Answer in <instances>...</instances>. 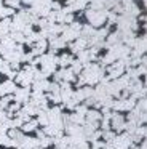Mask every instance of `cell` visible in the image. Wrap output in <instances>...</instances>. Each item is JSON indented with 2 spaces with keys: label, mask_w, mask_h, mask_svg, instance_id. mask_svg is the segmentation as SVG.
Here are the masks:
<instances>
[{
  "label": "cell",
  "mask_w": 147,
  "mask_h": 149,
  "mask_svg": "<svg viewBox=\"0 0 147 149\" xmlns=\"http://www.w3.org/2000/svg\"><path fill=\"white\" fill-rule=\"evenodd\" d=\"M86 18H88L89 24L91 26H101V24L105 23V19H107V11L104 10H89L86 11Z\"/></svg>",
  "instance_id": "obj_1"
},
{
  "label": "cell",
  "mask_w": 147,
  "mask_h": 149,
  "mask_svg": "<svg viewBox=\"0 0 147 149\" xmlns=\"http://www.w3.org/2000/svg\"><path fill=\"white\" fill-rule=\"evenodd\" d=\"M112 144H114V149H128L131 146V136L126 135V133H123L120 136H114Z\"/></svg>",
  "instance_id": "obj_2"
},
{
  "label": "cell",
  "mask_w": 147,
  "mask_h": 149,
  "mask_svg": "<svg viewBox=\"0 0 147 149\" xmlns=\"http://www.w3.org/2000/svg\"><path fill=\"white\" fill-rule=\"evenodd\" d=\"M110 127L115 130H125V117L118 112L112 114L110 116Z\"/></svg>",
  "instance_id": "obj_3"
},
{
  "label": "cell",
  "mask_w": 147,
  "mask_h": 149,
  "mask_svg": "<svg viewBox=\"0 0 147 149\" xmlns=\"http://www.w3.org/2000/svg\"><path fill=\"white\" fill-rule=\"evenodd\" d=\"M13 93H15L16 103H27V101L31 100V91H29L27 88H16Z\"/></svg>",
  "instance_id": "obj_4"
},
{
  "label": "cell",
  "mask_w": 147,
  "mask_h": 149,
  "mask_svg": "<svg viewBox=\"0 0 147 149\" xmlns=\"http://www.w3.org/2000/svg\"><path fill=\"white\" fill-rule=\"evenodd\" d=\"M15 90H16V85H15V82H11V80H6L5 84L0 85V95H2V96L11 95Z\"/></svg>",
  "instance_id": "obj_5"
},
{
  "label": "cell",
  "mask_w": 147,
  "mask_h": 149,
  "mask_svg": "<svg viewBox=\"0 0 147 149\" xmlns=\"http://www.w3.org/2000/svg\"><path fill=\"white\" fill-rule=\"evenodd\" d=\"M86 122H98V120L102 119L101 112H98L96 109H91V111H86Z\"/></svg>",
  "instance_id": "obj_6"
},
{
  "label": "cell",
  "mask_w": 147,
  "mask_h": 149,
  "mask_svg": "<svg viewBox=\"0 0 147 149\" xmlns=\"http://www.w3.org/2000/svg\"><path fill=\"white\" fill-rule=\"evenodd\" d=\"M37 125H38L37 120H27V123H22L21 125V130L26 133H29V132H34V130L37 128Z\"/></svg>",
  "instance_id": "obj_7"
},
{
  "label": "cell",
  "mask_w": 147,
  "mask_h": 149,
  "mask_svg": "<svg viewBox=\"0 0 147 149\" xmlns=\"http://www.w3.org/2000/svg\"><path fill=\"white\" fill-rule=\"evenodd\" d=\"M120 40H121V34L120 32H114V34H110L109 36V39H107V45H117V43H120Z\"/></svg>",
  "instance_id": "obj_8"
},
{
  "label": "cell",
  "mask_w": 147,
  "mask_h": 149,
  "mask_svg": "<svg viewBox=\"0 0 147 149\" xmlns=\"http://www.w3.org/2000/svg\"><path fill=\"white\" fill-rule=\"evenodd\" d=\"M58 63H59L62 68H66V66H69L70 63H72V56H70V55H62V56L58 58Z\"/></svg>",
  "instance_id": "obj_9"
},
{
  "label": "cell",
  "mask_w": 147,
  "mask_h": 149,
  "mask_svg": "<svg viewBox=\"0 0 147 149\" xmlns=\"http://www.w3.org/2000/svg\"><path fill=\"white\" fill-rule=\"evenodd\" d=\"M11 15H15V10L10 7H0V18H8L11 16Z\"/></svg>",
  "instance_id": "obj_10"
},
{
  "label": "cell",
  "mask_w": 147,
  "mask_h": 149,
  "mask_svg": "<svg viewBox=\"0 0 147 149\" xmlns=\"http://www.w3.org/2000/svg\"><path fill=\"white\" fill-rule=\"evenodd\" d=\"M70 64H72V68H70V71L74 72V74H80V71H82V63L78 61V59H77L75 63H70Z\"/></svg>",
  "instance_id": "obj_11"
},
{
  "label": "cell",
  "mask_w": 147,
  "mask_h": 149,
  "mask_svg": "<svg viewBox=\"0 0 147 149\" xmlns=\"http://www.w3.org/2000/svg\"><path fill=\"white\" fill-rule=\"evenodd\" d=\"M10 101H11V95H5V96H3L2 100H0V107H2V109H5V107H8Z\"/></svg>",
  "instance_id": "obj_12"
},
{
  "label": "cell",
  "mask_w": 147,
  "mask_h": 149,
  "mask_svg": "<svg viewBox=\"0 0 147 149\" xmlns=\"http://www.w3.org/2000/svg\"><path fill=\"white\" fill-rule=\"evenodd\" d=\"M102 136H104V139H107V141H112L114 139V132H104V133H101Z\"/></svg>",
  "instance_id": "obj_13"
},
{
  "label": "cell",
  "mask_w": 147,
  "mask_h": 149,
  "mask_svg": "<svg viewBox=\"0 0 147 149\" xmlns=\"http://www.w3.org/2000/svg\"><path fill=\"white\" fill-rule=\"evenodd\" d=\"M6 5H8L10 8H16L19 5V0H6Z\"/></svg>",
  "instance_id": "obj_14"
},
{
  "label": "cell",
  "mask_w": 147,
  "mask_h": 149,
  "mask_svg": "<svg viewBox=\"0 0 147 149\" xmlns=\"http://www.w3.org/2000/svg\"><path fill=\"white\" fill-rule=\"evenodd\" d=\"M6 117H8V114L5 112V111L2 109V107H0V123H3L6 120Z\"/></svg>",
  "instance_id": "obj_15"
},
{
  "label": "cell",
  "mask_w": 147,
  "mask_h": 149,
  "mask_svg": "<svg viewBox=\"0 0 147 149\" xmlns=\"http://www.w3.org/2000/svg\"><path fill=\"white\" fill-rule=\"evenodd\" d=\"M142 2H146V0H142Z\"/></svg>",
  "instance_id": "obj_16"
}]
</instances>
